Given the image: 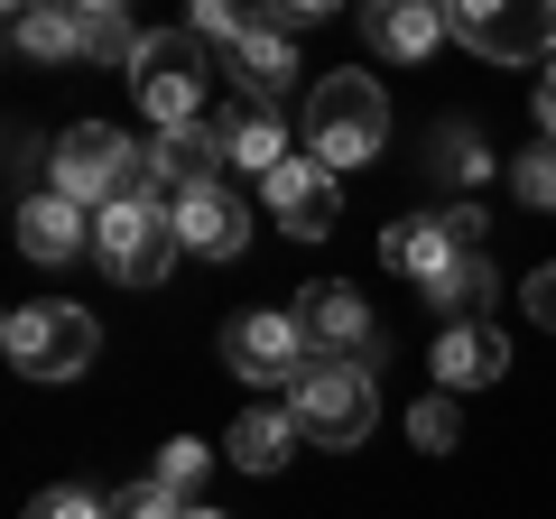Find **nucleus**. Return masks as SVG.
Masks as SVG:
<instances>
[{"instance_id":"obj_11","label":"nucleus","mask_w":556,"mask_h":519,"mask_svg":"<svg viewBox=\"0 0 556 519\" xmlns=\"http://www.w3.org/2000/svg\"><path fill=\"white\" fill-rule=\"evenodd\" d=\"M362 38H371V56H390V65H427L445 38H455V20H445L437 0H371V10H362Z\"/></svg>"},{"instance_id":"obj_8","label":"nucleus","mask_w":556,"mask_h":519,"mask_svg":"<svg viewBox=\"0 0 556 519\" xmlns=\"http://www.w3.org/2000/svg\"><path fill=\"white\" fill-rule=\"evenodd\" d=\"M445 20H455V38L473 47V56H492V65L556 56V10L547 0H464V10H445Z\"/></svg>"},{"instance_id":"obj_19","label":"nucleus","mask_w":556,"mask_h":519,"mask_svg":"<svg viewBox=\"0 0 556 519\" xmlns=\"http://www.w3.org/2000/svg\"><path fill=\"white\" fill-rule=\"evenodd\" d=\"M288 445H298V418H288V408H241L232 436H223V455H232L241 473H278Z\"/></svg>"},{"instance_id":"obj_30","label":"nucleus","mask_w":556,"mask_h":519,"mask_svg":"<svg viewBox=\"0 0 556 519\" xmlns=\"http://www.w3.org/2000/svg\"><path fill=\"white\" fill-rule=\"evenodd\" d=\"M538 130H547V140H556V65H547V75H538Z\"/></svg>"},{"instance_id":"obj_22","label":"nucleus","mask_w":556,"mask_h":519,"mask_svg":"<svg viewBox=\"0 0 556 519\" xmlns=\"http://www.w3.org/2000/svg\"><path fill=\"white\" fill-rule=\"evenodd\" d=\"M408 436L427 445V455H455V445H464V408H455V390H427V400L408 408Z\"/></svg>"},{"instance_id":"obj_2","label":"nucleus","mask_w":556,"mask_h":519,"mask_svg":"<svg viewBox=\"0 0 556 519\" xmlns=\"http://www.w3.org/2000/svg\"><path fill=\"white\" fill-rule=\"evenodd\" d=\"M139 186H149V167H139V149L121 140L112 121H75V130H56V149H47V195L84 204V214L139 195Z\"/></svg>"},{"instance_id":"obj_10","label":"nucleus","mask_w":556,"mask_h":519,"mask_svg":"<svg viewBox=\"0 0 556 519\" xmlns=\"http://www.w3.org/2000/svg\"><path fill=\"white\" fill-rule=\"evenodd\" d=\"M139 167H149V195H167V204L195 195V186H214L223 167H232V159H223V121H195V130H159V140L139 149Z\"/></svg>"},{"instance_id":"obj_14","label":"nucleus","mask_w":556,"mask_h":519,"mask_svg":"<svg viewBox=\"0 0 556 519\" xmlns=\"http://www.w3.org/2000/svg\"><path fill=\"white\" fill-rule=\"evenodd\" d=\"M298 325H306V343H316V362H362V353H371V306H362L343 279L306 288Z\"/></svg>"},{"instance_id":"obj_4","label":"nucleus","mask_w":556,"mask_h":519,"mask_svg":"<svg viewBox=\"0 0 556 519\" xmlns=\"http://www.w3.org/2000/svg\"><path fill=\"white\" fill-rule=\"evenodd\" d=\"M288 418H298V436L353 455V445L371 436V418H380V390H371L362 362H306V371L288 380Z\"/></svg>"},{"instance_id":"obj_18","label":"nucleus","mask_w":556,"mask_h":519,"mask_svg":"<svg viewBox=\"0 0 556 519\" xmlns=\"http://www.w3.org/2000/svg\"><path fill=\"white\" fill-rule=\"evenodd\" d=\"M223 159H232V167H251V177H278V167L298 159V149H288V130H278V112L241 102V112L223 121Z\"/></svg>"},{"instance_id":"obj_3","label":"nucleus","mask_w":556,"mask_h":519,"mask_svg":"<svg viewBox=\"0 0 556 519\" xmlns=\"http://www.w3.org/2000/svg\"><path fill=\"white\" fill-rule=\"evenodd\" d=\"M177 251H186V241H177V204L149 195V186L93 214V260L112 269L121 288H159L167 269H177Z\"/></svg>"},{"instance_id":"obj_28","label":"nucleus","mask_w":556,"mask_h":519,"mask_svg":"<svg viewBox=\"0 0 556 519\" xmlns=\"http://www.w3.org/2000/svg\"><path fill=\"white\" fill-rule=\"evenodd\" d=\"M195 473H204V445L195 436L159 445V464H149V482H167V492H195Z\"/></svg>"},{"instance_id":"obj_20","label":"nucleus","mask_w":556,"mask_h":519,"mask_svg":"<svg viewBox=\"0 0 556 519\" xmlns=\"http://www.w3.org/2000/svg\"><path fill=\"white\" fill-rule=\"evenodd\" d=\"M75 28H84V56H93V65H139V47H149V28H130L112 0H84Z\"/></svg>"},{"instance_id":"obj_24","label":"nucleus","mask_w":556,"mask_h":519,"mask_svg":"<svg viewBox=\"0 0 556 519\" xmlns=\"http://www.w3.org/2000/svg\"><path fill=\"white\" fill-rule=\"evenodd\" d=\"M482 298H492V260H482V251H464V260H455V279L437 288V306L464 325V316H482Z\"/></svg>"},{"instance_id":"obj_21","label":"nucleus","mask_w":556,"mask_h":519,"mask_svg":"<svg viewBox=\"0 0 556 519\" xmlns=\"http://www.w3.org/2000/svg\"><path fill=\"white\" fill-rule=\"evenodd\" d=\"M10 47L20 56H84V28H75V10H10Z\"/></svg>"},{"instance_id":"obj_9","label":"nucleus","mask_w":556,"mask_h":519,"mask_svg":"<svg viewBox=\"0 0 556 519\" xmlns=\"http://www.w3.org/2000/svg\"><path fill=\"white\" fill-rule=\"evenodd\" d=\"M223 362H232L241 380H298L306 362H316V343H306V325L288 316V306H251V316H232L223 325Z\"/></svg>"},{"instance_id":"obj_23","label":"nucleus","mask_w":556,"mask_h":519,"mask_svg":"<svg viewBox=\"0 0 556 519\" xmlns=\"http://www.w3.org/2000/svg\"><path fill=\"white\" fill-rule=\"evenodd\" d=\"M510 195L529 204V214H556V140H547V149H519V159H510Z\"/></svg>"},{"instance_id":"obj_17","label":"nucleus","mask_w":556,"mask_h":519,"mask_svg":"<svg viewBox=\"0 0 556 519\" xmlns=\"http://www.w3.org/2000/svg\"><path fill=\"white\" fill-rule=\"evenodd\" d=\"M232 84H241V102H260V112H269V102L298 84V56H288V38L251 20V28H241V47H232Z\"/></svg>"},{"instance_id":"obj_15","label":"nucleus","mask_w":556,"mask_h":519,"mask_svg":"<svg viewBox=\"0 0 556 519\" xmlns=\"http://www.w3.org/2000/svg\"><path fill=\"white\" fill-rule=\"evenodd\" d=\"M20 251L38 260V269H65V260L93 251V214L65 204V195H28V204H20Z\"/></svg>"},{"instance_id":"obj_29","label":"nucleus","mask_w":556,"mask_h":519,"mask_svg":"<svg viewBox=\"0 0 556 519\" xmlns=\"http://www.w3.org/2000/svg\"><path fill=\"white\" fill-rule=\"evenodd\" d=\"M519 298H529V325H547V334H556V260H547V269H529Z\"/></svg>"},{"instance_id":"obj_13","label":"nucleus","mask_w":556,"mask_h":519,"mask_svg":"<svg viewBox=\"0 0 556 519\" xmlns=\"http://www.w3.org/2000/svg\"><path fill=\"white\" fill-rule=\"evenodd\" d=\"M177 241L204 251V260H241V251H251V204H241L223 177L195 186V195H177Z\"/></svg>"},{"instance_id":"obj_1","label":"nucleus","mask_w":556,"mask_h":519,"mask_svg":"<svg viewBox=\"0 0 556 519\" xmlns=\"http://www.w3.org/2000/svg\"><path fill=\"white\" fill-rule=\"evenodd\" d=\"M380 140H390V93H380L371 75H325L316 93H306V159L316 167H362L380 159Z\"/></svg>"},{"instance_id":"obj_5","label":"nucleus","mask_w":556,"mask_h":519,"mask_svg":"<svg viewBox=\"0 0 556 519\" xmlns=\"http://www.w3.org/2000/svg\"><path fill=\"white\" fill-rule=\"evenodd\" d=\"M0 353L20 362L28 380H75V371H93L102 325L84 316V306H10V325H0Z\"/></svg>"},{"instance_id":"obj_25","label":"nucleus","mask_w":556,"mask_h":519,"mask_svg":"<svg viewBox=\"0 0 556 519\" xmlns=\"http://www.w3.org/2000/svg\"><path fill=\"white\" fill-rule=\"evenodd\" d=\"M437 167H445V177H455V186H482V177H492V149H482L473 130H464V121H455V130H445V140H437Z\"/></svg>"},{"instance_id":"obj_6","label":"nucleus","mask_w":556,"mask_h":519,"mask_svg":"<svg viewBox=\"0 0 556 519\" xmlns=\"http://www.w3.org/2000/svg\"><path fill=\"white\" fill-rule=\"evenodd\" d=\"M204 47L186 38V28H167V38H149L139 47V65H130V93H139V112H149V130H195L204 121Z\"/></svg>"},{"instance_id":"obj_27","label":"nucleus","mask_w":556,"mask_h":519,"mask_svg":"<svg viewBox=\"0 0 556 519\" xmlns=\"http://www.w3.org/2000/svg\"><path fill=\"white\" fill-rule=\"evenodd\" d=\"M28 519H112V501H102V492H84V482H56V492H38V501H28Z\"/></svg>"},{"instance_id":"obj_7","label":"nucleus","mask_w":556,"mask_h":519,"mask_svg":"<svg viewBox=\"0 0 556 519\" xmlns=\"http://www.w3.org/2000/svg\"><path fill=\"white\" fill-rule=\"evenodd\" d=\"M482 251V204H445V214H408L380 232V260H390L399 279H417L427 298H437L445 279H455V260Z\"/></svg>"},{"instance_id":"obj_16","label":"nucleus","mask_w":556,"mask_h":519,"mask_svg":"<svg viewBox=\"0 0 556 519\" xmlns=\"http://www.w3.org/2000/svg\"><path fill=\"white\" fill-rule=\"evenodd\" d=\"M501 371H510L501 325L464 316V325H445V334H437V390H482V380H501Z\"/></svg>"},{"instance_id":"obj_12","label":"nucleus","mask_w":556,"mask_h":519,"mask_svg":"<svg viewBox=\"0 0 556 519\" xmlns=\"http://www.w3.org/2000/svg\"><path fill=\"white\" fill-rule=\"evenodd\" d=\"M260 195H269V214L288 223L298 241H325V232H334V214H343L334 167H316V159H288L278 177H260Z\"/></svg>"},{"instance_id":"obj_26","label":"nucleus","mask_w":556,"mask_h":519,"mask_svg":"<svg viewBox=\"0 0 556 519\" xmlns=\"http://www.w3.org/2000/svg\"><path fill=\"white\" fill-rule=\"evenodd\" d=\"M186 510H195V501L167 492V482H130V492L112 501V519H186Z\"/></svg>"},{"instance_id":"obj_31","label":"nucleus","mask_w":556,"mask_h":519,"mask_svg":"<svg viewBox=\"0 0 556 519\" xmlns=\"http://www.w3.org/2000/svg\"><path fill=\"white\" fill-rule=\"evenodd\" d=\"M186 519H223V510H204V501H195V510H186Z\"/></svg>"}]
</instances>
